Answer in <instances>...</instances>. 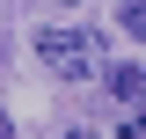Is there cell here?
I'll list each match as a JSON object with an SVG mask.
<instances>
[{
    "mask_svg": "<svg viewBox=\"0 0 146 139\" xmlns=\"http://www.w3.org/2000/svg\"><path fill=\"white\" fill-rule=\"evenodd\" d=\"M117 22H124L131 37H146V7H124V15H117Z\"/></svg>",
    "mask_w": 146,
    "mask_h": 139,
    "instance_id": "cell-3",
    "label": "cell"
},
{
    "mask_svg": "<svg viewBox=\"0 0 146 139\" xmlns=\"http://www.w3.org/2000/svg\"><path fill=\"white\" fill-rule=\"evenodd\" d=\"M58 139H95V132H58Z\"/></svg>",
    "mask_w": 146,
    "mask_h": 139,
    "instance_id": "cell-6",
    "label": "cell"
},
{
    "mask_svg": "<svg viewBox=\"0 0 146 139\" xmlns=\"http://www.w3.org/2000/svg\"><path fill=\"white\" fill-rule=\"evenodd\" d=\"M36 51H44V66H51L58 81H88V73H95V37L88 29L51 22V29H36Z\"/></svg>",
    "mask_w": 146,
    "mask_h": 139,
    "instance_id": "cell-1",
    "label": "cell"
},
{
    "mask_svg": "<svg viewBox=\"0 0 146 139\" xmlns=\"http://www.w3.org/2000/svg\"><path fill=\"white\" fill-rule=\"evenodd\" d=\"M110 95L117 103H146V66H110Z\"/></svg>",
    "mask_w": 146,
    "mask_h": 139,
    "instance_id": "cell-2",
    "label": "cell"
},
{
    "mask_svg": "<svg viewBox=\"0 0 146 139\" xmlns=\"http://www.w3.org/2000/svg\"><path fill=\"white\" fill-rule=\"evenodd\" d=\"M0 139H15V124H7V110H0Z\"/></svg>",
    "mask_w": 146,
    "mask_h": 139,
    "instance_id": "cell-5",
    "label": "cell"
},
{
    "mask_svg": "<svg viewBox=\"0 0 146 139\" xmlns=\"http://www.w3.org/2000/svg\"><path fill=\"white\" fill-rule=\"evenodd\" d=\"M124 139H146V110H139V117H131V124H124Z\"/></svg>",
    "mask_w": 146,
    "mask_h": 139,
    "instance_id": "cell-4",
    "label": "cell"
}]
</instances>
